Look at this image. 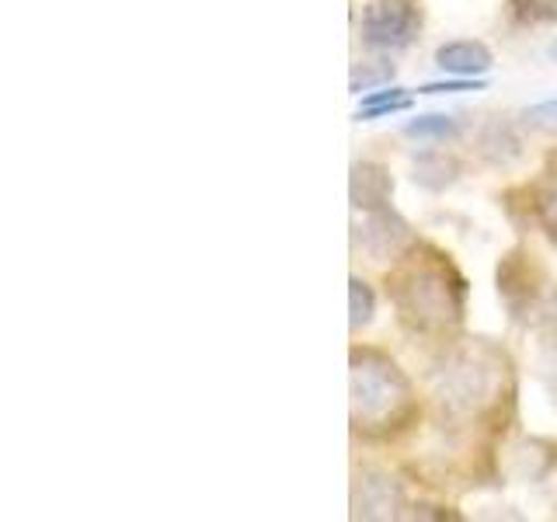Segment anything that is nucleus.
<instances>
[{
    "label": "nucleus",
    "mask_w": 557,
    "mask_h": 522,
    "mask_svg": "<svg viewBox=\"0 0 557 522\" xmlns=\"http://www.w3.org/2000/svg\"><path fill=\"white\" fill-rule=\"evenodd\" d=\"M509 14L519 25L557 22V0H509Z\"/></svg>",
    "instance_id": "14"
},
{
    "label": "nucleus",
    "mask_w": 557,
    "mask_h": 522,
    "mask_svg": "<svg viewBox=\"0 0 557 522\" xmlns=\"http://www.w3.org/2000/svg\"><path fill=\"white\" fill-rule=\"evenodd\" d=\"M536 216L544 223V231L557 240V157H550V167L544 171V182H540Z\"/></svg>",
    "instance_id": "12"
},
{
    "label": "nucleus",
    "mask_w": 557,
    "mask_h": 522,
    "mask_svg": "<svg viewBox=\"0 0 557 522\" xmlns=\"http://www.w3.org/2000/svg\"><path fill=\"white\" fill-rule=\"evenodd\" d=\"M457 174H460V161H457V157L443 153V150H429L422 157H414V182L432 188V191L453 185V182H457Z\"/></svg>",
    "instance_id": "8"
},
{
    "label": "nucleus",
    "mask_w": 557,
    "mask_h": 522,
    "mask_svg": "<svg viewBox=\"0 0 557 522\" xmlns=\"http://www.w3.org/2000/svg\"><path fill=\"white\" fill-rule=\"evenodd\" d=\"M356 515L362 519H387L397 515L400 509V484H394V477L376 474V470H366V474L356 481Z\"/></svg>",
    "instance_id": "5"
},
{
    "label": "nucleus",
    "mask_w": 557,
    "mask_h": 522,
    "mask_svg": "<svg viewBox=\"0 0 557 522\" xmlns=\"http://www.w3.org/2000/svg\"><path fill=\"white\" fill-rule=\"evenodd\" d=\"M411 244V226L400 220L394 209H373L362 223V248L370 251L376 261L400 254Z\"/></svg>",
    "instance_id": "4"
},
{
    "label": "nucleus",
    "mask_w": 557,
    "mask_h": 522,
    "mask_svg": "<svg viewBox=\"0 0 557 522\" xmlns=\"http://www.w3.org/2000/svg\"><path fill=\"white\" fill-rule=\"evenodd\" d=\"M492 49L484 42H446L435 49V66L443 70V74H453V77H484L487 70H492Z\"/></svg>",
    "instance_id": "7"
},
{
    "label": "nucleus",
    "mask_w": 557,
    "mask_h": 522,
    "mask_svg": "<svg viewBox=\"0 0 557 522\" xmlns=\"http://www.w3.org/2000/svg\"><path fill=\"white\" fill-rule=\"evenodd\" d=\"M481 150L484 157H492L495 164H509L519 157V139L512 136V129L505 122H492L481 136Z\"/></svg>",
    "instance_id": "11"
},
{
    "label": "nucleus",
    "mask_w": 557,
    "mask_h": 522,
    "mask_svg": "<svg viewBox=\"0 0 557 522\" xmlns=\"http://www.w3.org/2000/svg\"><path fill=\"white\" fill-rule=\"evenodd\" d=\"M463 133V122L457 115H446V112H429V115H414L405 136L411 139H432V144H446V139H457Z\"/></svg>",
    "instance_id": "9"
},
{
    "label": "nucleus",
    "mask_w": 557,
    "mask_h": 522,
    "mask_svg": "<svg viewBox=\"0 0 557 522\" xmlns=\"http://www.w3.org/2000/svg\"><path fill=\"white\" fill-rule=\"evenodd\" d=\"M547 57H550V60L557 63V42H550V49H547Z\"/></svg>",
    "instance_id": "18"
},
{
    "label": "nucleus",
    "mask_w": 557,
    "mask_h": 522,
    "mask_svg": "<svg viewBox=\"0 0 557 522\" xmlns=\"http://www.w3.org/2000/svg\"><path fill=\"white\" fill-rule=\"evenodd\" d=\"M422 28V11L411 0H373L362 11L359 35L370 49H405Z\"/></svg>",
    "instance_id": "3"
},
{
    "label": "nucleus",
    "mask_w": 557,
    "mask_h": 522,
    "mask_svg": "<svg viewBox=\"0 0 557 522\" xmlns=\"http://www.w3.org/2000/svg\"><path fill=\"white\" fill-rule=\"evenodd\" d=\"M352 206L362 213H373V209H387L394 196V178L391 171L376 164V161H359L352 164Z\"/></svg>",
    "instance_id": "6"
},
{
    "label": "nucleus",
    "mask_w": 557,
    "mask_h": 522,
    "mask_svg": "<svg viewBox=\"0 0 557 522\" xmlns=\"http://www.w3.org/2000/svg\"><path fill=\"white\" fill-rule=\"evenodd\" d=\"M394 77V66L387 63H362L352 70V95H362L370 91L373 84H387Z\"/></svg>",
    "instance_id": "16"
},
{
    "label": "nucleus",
    "mask_w": 557,
    "mask_h": 522,
    "mask_svg": "<svg viewBox=\"0 0 557 522\" xmlns=\"http://www.w3.org/2000/svg\"><path fill=\"white\" fill-rule=\"evenodd\" d=\"M522 122H527L530 129H540V133L557 136V98H547V101L530 104V109L522 112Z\"/></svg>",
    "instance_id": "15"
},
{
    "label": "nucleus",
    "mask_w": 557,
    "mask_h": 522,
    "mask_svg": "<svg viewBox=\"0 0 557 522\" xmlns=\"http://www.w3.org/2000/svg\"><path fill=\"white\" fill-rule=\"evenodd\" d=\"M411 414V383L380 352L352 356V425L383 435Z\"/></svg>",
    "instance_id": "1"
},
{
    "label": "nucleus",
    "mask_w": 557,
    "mask_h": 522,
    "mask_svg": "<svg viewBox=\"0 0 557 522\" xmlns=\"http://www.w3.org/2000/svg\"><path fill=\"white\" fill-rule=\"evenodd\" d=\"M405 109H411V95L405 91V87H383V91L362 95L356 119H359V122H373V119L394 115V112H405Z\"/></svg>",
    "instance_id": "10"
},
{
    "label": "nucleus",
    "mask_w": 557,
    "mask_h": 522,
    "mask_svg": "<svg viewBox=\"0 0 557 522\" xmlns=\"http://www.w3.org/2000/svg\"><path fill=\"white\" fill-rule=\"evenodd\" d=\"M481 77H449V80H435V84H422L418 95H460V91H484Z\"/></svg>",
    "instance_id": "17"
},
{
    "label": "nucleus",
    "mask_w": 557,
    "mask_h": 522,
    "mask_svg": "<svg viewBox=\"0 0 557 522\" xmlns=\"http://www.w3.org/2000/svg\"><path fill=\"white\" fill-rule=\"evenodd\" d=\"M348 303H352V318H348V324H352L356 331L373 321V313H376V296H373L370 283H362L359 275H352V283H348Z\"/></svg>",
    "instance_id": "13"
},
{
    "label": "nucleus",
    "mask_w": 557,
    "mask_h": 522,
    "mask_svg": "<svg viewBox=\"0 0 557 522\" xmlns=\"http://www.w3.org/2000/svg\"><path fill=\"white\" fill-rule=\"evenodd\" d=\"M397 310L405 324H414L418 331H443L446 324L460 321L463 283L449 272V265H422L400 278Z\"/></svg>",
    "instance_id": "2"
}]
</instances>
